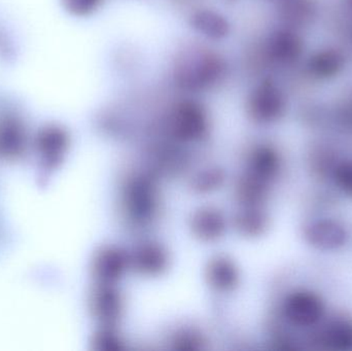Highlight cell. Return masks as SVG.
I'll use <instances>...</instances> for the list:
<instances>
[{
	"mask_svg": "<svg viewBox=\"0 0 352 351\" xmlns=\"http://www.w3.org/2000/svg\"><path fill=\"white\" fill-rule=\"evenodd\" d=\"M340 59L335 54H322L312 62V69L318 74L329 76L334 73L340 65Z\"/></svg>",
	"mask_w": 352,
	"mask_h": 351,
	"instance_id": "cell-5",
	"label": "cell"
},
{
	"mask_svg": "<svg viewBox=\"0 0 352 351\" xmlns=\"http://www.w3.org/2000/svg\"><path fill=\"white\" fill-rule=\"evenodd\" d=\"M306 242L322 251H334L342 249L349 240L346 228L332 218L312 220L304 228Z\"/></svg>",
	"mask_w": 352,
	"mask_h": 351,
	"instance_id": "cell-1",
	"label": "cell"
},
{
	"mask_svg": "<svg viewBox=\"0 0 352 351\" xmlns=\"http://www.w3.org/2000/svg\"><path fill=\"white\" fill-rule=\"evenodd\" d=\"M327 348L337 351H352V321L338 319L331 321L322 334Z\"/></svg>",
	"mask_w": 352,
	"mask_h": 351,
	"instance_id": "cell-3",
	"label": "cell"
},
{
	"mask_svg": "<svg viewBox=\"0 0 352 351\" xmlns=\"http://www.w3.org/2000/svg\"><path fill=\"white\" fill-rule=\"evenodd\" d=\"M285 317L294 325L311 327L324 317L322 299L310 291H298L287 297L285 303Z\"/></svg>",
	"mask_w": 352,
	"mask_h": 351,
	"instance_id": "cell-2",
	"label": "cell"
},
{
	"mask_svg": "<svg viewBox=\"0 0 352 351\" xmlns=\"http://www.w3.org/2000/svg\"><path fill=\"white\" fill-rule=\"evenodd\" d=\"M334 179L337 187L352 197V161L341 163L334 169Z\"/></svg>",
	"mask_w": 352,
	"mask_h": 351,
	"instance_id": "cell-4",
	"label": "cell"
},
{
	"mask_svg": "<svg viewBox=\"0 0 352 351\" xmlns=\"http://www.w3.org/2000/svg\"><path fill=\"white\" fill-rule=\"evenodd\" d=\"M351 1H352V0H351Z\"/></svg>",
	"mask_w": 352,
	"mask_h": 351,
	"instance_id": "cell-6",
	"label": "cell"
}]
</instances>
